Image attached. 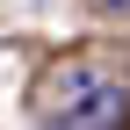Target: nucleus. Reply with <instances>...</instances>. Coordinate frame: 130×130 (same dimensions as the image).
<instances>
[{
  "instance_id": "nucleus-1",
  "label": "nucleus",
  "mask_w": 130,
  "mask_h": 130,
  "mask_svg": "<svg viewBox=\"0 0 130 130\" xmlns=\"http://www.w3.org/2000/svg\"><path fill=\"white\" fill-rule=\"evenodd\" d=\"M43 130H130V87H123L116 72L79 65V72L65 79V94L51 101Z\"/></svg>"
},
{
  "instance_id": "nucleus-2",
  "label": "nucleus",
  "mask_w": 130,
  "mask_h": 130,
  "mask_svg": "<svg viewBox=\"0 0 130 130\" xmlns=\"http://www.w3.org/2000/svg\"><path fill=\"white\" fill-rule=\"evenodd\" d=\"M108 7H123V0H108Z\"/></svg>"
}]
</instances>
